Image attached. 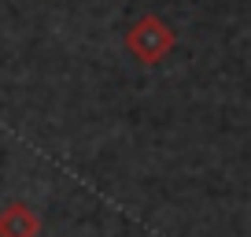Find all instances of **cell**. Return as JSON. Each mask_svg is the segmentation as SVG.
<instances>
[{
	"label": "cell",
	"instance_id": "6da1fadb",
	"mask_svg": "<svg viewBox=\"0 0 251 237\" xmlns=\"http://www.w3.org/2000/svg\"><path fill=\"white\" fill-rule=\"evenodd\" d=\"M126 48H129V56H137L141 63H159L174 48V30L159 15H144V19H137V23L129 26Z\"/></svg>",
	"mask_w": 251,
	"mask_h": 237
},
{
	"label": "cell",
	"instance_id": "7a4b0ae2",
	"mask_svg": "<svg viewBox=\"0 0 251 237\" xmlns=\"http://www.w3.org/2000/svg\"><path fill=\"white\" fill-rule=\"evenodd\" d=\"M41 234V219L30 204L15 200L0 211V237H37Z\"/></svg>",
	"mask_w": 251,
	"mask_h": 237
}]
</instances>
